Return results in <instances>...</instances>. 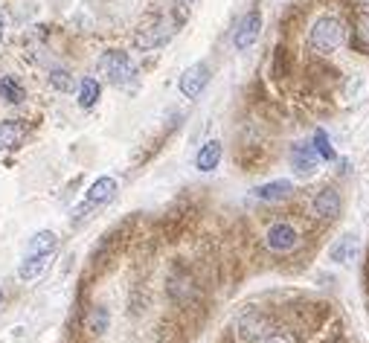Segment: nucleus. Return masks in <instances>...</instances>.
<instances>
[{
  "mask_svg": "<svg viewBox=\"0 0 369 343\" xmlns=\"http://www.w3.org/2000/svg\"><path fill=\"white\" fill-rule=\"evenodd\" d=\"M346 41V27H343V21L335 18V15H323V18H317L311 23V29H309V44H311V50L314 53H335L337 47Z\"/></svg>",
  "mask_w": 369,
  "mask_h": 343,
  "instance_id": "1",
  "label": "nucleus"
},
{
  "mask_svg": "<svg viewBox=\"0 0 369 343\" xmlns=\"http://www.w3.org/2000/svg\"><path fill=\"white\" fill-rule=\"evenodd\" d=\"M96 67H99V76L108 84H117V88H126L134 79V64H131L128 53H122V50H105L99 56V61H96Z\"/></svg>",
  "mask_w": 369,
  "mask_h": 343,
  "instance_id": "2",
  "label": "nucleus"
},
{
  "mask_svg": "<svg viewBox=\"0 0 369 343\" xmlns=\"http://www.w3.org/2000/svg\"><path fill=\"white\" fill-rule=\"evenodd\" d=\"M270 332H274V326H270V317H265L262 311H248L239 317L236 323V338L239 343H262Z\"/></svg>",
  "mask_w": 369,
  "mask_h": 343,
  "instance_id": "3",
  "label": "nucleus"
},
{
  "mask_svg": "<svg viewBox=\"0 0 369 343\" xmlns=\"http://www.w3.org/2000/svg\"><path fill=\"white\" fill-rule=\"evenodd\" d=\"M171 35H175V23L166 21V18L154 21L134 35V47H137V50H157V47H163Z\"/></svg>",
  "mask_w": 369,
  "mask_h": 343,
  "instance_id": "4",
  "label": "nucleus"
},
{
  "mask_svg": "<svg viewBox=\"0 0 369 343\" xmlns=\"http://www.w3.org/2000/svg\"><path fill=\"white\" fill-rule=\"evenodd\" d=\"M300 244V233L294 224H285V222H276L270 224L267 233H265V248L274 250V253H288Z\"/></svg>",
  "mask_w": 369,
  "mask_h": 343,
  "instance_id": "5",
  "label": "nucleus"
},
{
  "mask_svg": "<svg viewBox=\"0 0 369 343\" xmlns=\"http://www.w3.org/2000/svg\"><path fill=\"white\" fill-rule=\"evenodd\" d=\"M291 166H294V175L297 178H311L317 166H320V157L314 152V145L309 143H297L291 149Z\"/></svg>",
  "mask_w": 369,
  "mask_h": 343,
  "instance_id": "6",
  "label": "nucleus"
},
{
  "mask_svg": "<svg viewBox=\"0 0 369 343\" xmlns=\"http://www.w3.org/2000/svg\"><path fill=\"white\" fill-rule=\"evenodd\" d=\"M180 93L187 96V99H198L201 91L210 84V67L206 64H192L187 73L180 76Z\"/></svg>",
  "mask_w": 369,
  "mask_h": 343,
  "instance_id": "7",
  "label": "nucleus"
},
{
  "mask_svg": "<svg viewBox=\"0 0 369 343\" xmlns=\"http://www.w3.org/2000/svg\"><path fill=\"white\" fill-rule=\"evenodd\" d=\"M337 213H340V195H337V189L326 187V189H320L311 198V215L314 218L331 222V218H337Z\"/></svg>",
  "mask_w": 369,
  "mask_h": 343,
  "instance_id": "8",
  "label": "nucleus"
},
{
  "mask_svg": "<svg viewBox=\"0 0 369 343\" xmlns=\"http://www.w3.org/2000/svg\"><path fill=\"white\" fill-rule=\"evenodd\" d=\"M259 32H262V15H259V12H248V15L241 18L236 35H233L236 50H248V47H253L256 38H259Z\"/></svg>",
  "mask_w": 369,
  "mask_h": 343,
  "instance_id": "9",
  "label": "nucleus"
},
{
  "mask_svg": "<svg viewBox=\"0 0 369 343\" xmlns=\"http://www.w3.org/2000/svg\"><path fill=\"white\" fill-rule=\"evenodd\" d=\"M114 192H117V180L114 178H96L93 180V187L88 189V195H84V206L82 210H91V206H99V204H108L110 198H114ZM79 210V213H82Z\"/></svg>",
  "mask_w": 369,
  "mask_h": 343,
  "instance_id": "10",
  "label": "nucleus"
},
{
  "mask_svg": "<svg viewBox=\"0 0 369 343\" xmlns=\"http://www.w3.org/2000/svg\"><path fill=\"white\" fill-rule=\"evenodd\" d=\"M27 140V126L21 119H3L0 122V149L15 152L21 149V143Z\"/></svg>",
  "mask_w": 369,
  "mask_h": 343,
  "instance_id": "11",
  "label": "nucleus"
},
{
  "mask_svg": "<svg viewBox=\"0 0 369 343\" xmlns=\"http://www.w3.org/2000/svg\"><path fill=\"white\" fill-rule=\"evenodd\" d=\"M221 154H224V149H221L218 140L204 143L201 152H198V157H195V166H198L201 172H213V169H218V163H221Z\"/></svg>",
  "mask_w": 369,
  "mask_h": 343,
  "instance_id": "12",
  "label": "nucleus"
},
{
  "mask_svg": "<svg viewBox=\"0 0 369 343\" xmlns=\"http://www.w3.org/2000/svg\"><path fill=\"white\" fill-rule=\"evenodd\" d=\"M56 233L53 230H41V233H35V236L29 239V248H27V256H53L56 250Z\"/></svg>",
  "mask_w": 369,
  "mask_h": 343,
  "instance_id": "13",
  "label": "nucleus"
},
{
  "mask_svg": "<svg viewBox=\"0 0 369 343\" xmlns=\"http://www.w3.org/2000/svg\"><path fill=\"white\" fill-rule=\"evenodd\" d=\"M291 192H294L291 180H270V183L256 187V198H262V201H282V198H288Z\"/></svg>",
  "mask_w": 369,
  "mask_h": 343,
  "instance_id": "14",
  "label": "nucleus"
},
{
  "mask_svg": "<svg viewBox=\"0 0 369 343\" xmlns=\"http://www.w3.org/2000/svg\"><path fill=\"white\" fill-rule=\"evenodd\" d=\"M0 99L9 102V105H21L27 99V91L15 76H0Z\"/></svg>",
  "mask_w": 369,
  "mask_h": 343,
  "instance_id": "15",
  "label": "nucleus"
},
{
  "mask_svg": "<svg viewBox=\"0 0 369 343\" xmlns=\"http://www.w3.org/2000/svg\"><path fill=\"white\" fill-rule=\"evenodd\" d=\"M329 256H331V262H352L355 256H358V239H355L352 233L349 236H343L335 248H331Z\"/></svg>",
  "mask_w": 369,
  "mask_h": 343,
  "instance_id": "16",
  "label": "nucleus"
},
{
  "mask_svg": "<svg viewBox=\"0 0 369 343\" xmlns=\"http://www.w3.org/2000/svg\"><path fill=\"white\" fill-rule=\"evenodd\" d=\"M99 93H102V84L96 79H82L79 82V105L82 108H93L96 102H99Z\"/></svg>",
  "mask_w": 369,
  "mask_h": 343,
  "instance_id": "17",
  "label": "nucleus"
},
{
  "mask_svg": "<svg viewBox=\"0 0 369 343\" xmlns=\"http://www.w3.org/2000/svg\"><path fill=\"white\" fill-rule=\"evenodd\" d=\"M47 265H50V256H27L21 265V271L18 276L21 279H35V276H41L47 271Z\"/></svg>",
  "mask_w": 369,
  "mask_h": 343,
  "instance_id": "18",
  "label": "nucleus"
},
{
  "mask_svg": "<svg viewBox=\"0 0 369 343\" xmlns=\"http://www.w3.org/2000/svg\"><path fill=\"white\" fill-rule=\"evenodd\" d=\"M50 84L56 91H61V93H70L73 88H76V79L70 76V70L56 67V70H50Z\"/></svg>",
  "mask_w": 369,
  "mask_h": 343,
  "instance_id": "19",
  "label": "nucleus"
},
{
  "mask_svg": "<svg viewBox=\"0 0 369 343\" xmlns=\"http://www.w3.org/2000/svg\"><path fill=\"white\" fill-rule=\"evenodd\" d=\"M355 47L369 50V12H361L358 21H355Z\"/></svg>",
  "mask_w": 369,
  "mask_h": 343,
  "instance_id": "20",
  "label": "nucleus"
},
{
  "mask_svg": "<svg viewBox=\"0 0 369 343\" xmlns=\"http://www.w3.org/2000/svg\"><path fill=\"white\" fill-rule=\"evenodd\" d=\"M314 152H317V157L320 161H335V149H331V143H329V137H326V131L323 128H317L314 131Z\"/></svg>",
  "mask_w": 369,
  "mask_h": 343,
  "instance_id": "21",
  "label": "nucleus"
},
{
  "mask_svg": "<svg viewBox=\"0 0 369 343\" xmlns=\"http://www.w3.org/2000/svg\"><path fill=\"white\" fill-rule=\"evenodd\" d=\"M105 326H108V311H105V309H96V311L91 314V329H93L96 335H99V332H105Z\"/></svg>",
  "mask_w": 369,
  "mask_h": 343,
  "instance_id": "22",
  "label": "nucleus"
},
{
  "mask_svg": "<svg viewBox=\"0 0 369 343\" xmlns=\"http://www.w3.org/2000/svg\"><path fill=\"white\" fill-rule=\"evenodd\" d=\"M262 343H297V338H294L291 332H270Z\"/></svg>",
  "mask_w": 369,
  "mask_h": 343,
  "instance_id": "23",
  "label": "nucleus"
},
{
  "mask_svg": "<svg viewBox=\"0 0 369 343\" xmlns=\"http://www.w3.org/2000/svg\"><path fill=\"white\" fill-rule=\"evenodd\" d=\"M3 35H6V15L0 12V41H3Z\"/></svg>",
  "mask_w": 369,
  "mask_h": 343,
  "instance_id": "24",
  "label": "nucleus"
},
{
  "mask_svg": "<svg viewBox=\"0 0 369 343\" xmlns=\"http://www.w3.org/2000/svg\"><path fill=\"white\" fill-rule=\"evenodd\" d=\"M352 3H358V6H366V9H369V0H352Z\"/></svg>",
  "mask_w": 369,
  "mask_h": 343,
  "instance_id": "25",
  "label": "nucleus"
},
{
  "mask_svg": "<svg viewBox=\"0 0 369 343\" xmlns=\"http://www.w3.org/2000/svg\"><path fill=\"white\" fill-rule=\"evenodd\" d=\"M0 300H3V291H0Z\"/></svg>",
  "mask_w": 369,
  "mask_h": 343,
  "instance_id": "26",
  "label": "nucleus"
}]
</instances>
